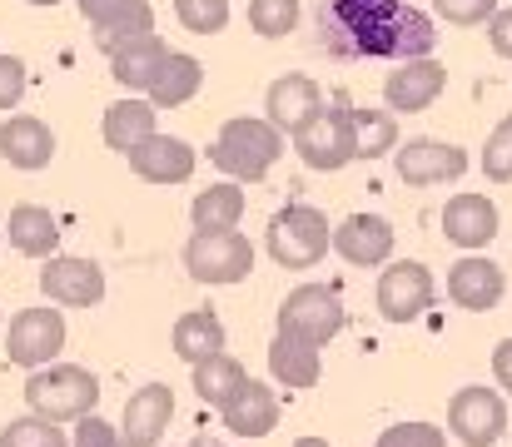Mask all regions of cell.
Returning <instances> with one entry per match:
<instances>
[{
  "mask_svg": "<svg viewBox=\"0 0 512 447\" xmlns=\"http://www.w3.org/2000/svg\"><path fill=\"white\" fill-rule=\"evenodd\" d=\"M403 0H324V40L339 55L398 60Z\"/></svg>",
  "mask_w": 512,
  "mask_h": 447,
  "instance_id": "6da1fadb",
  "label": "cell"
},
{
  "mask_svg": "<svg viewBox=\"0 0 512 447\" xmlns=\"http://www.w3.org/2000/svg\"><path fill=\"white\" fill-rule=\"evenodd\" d=\"M25 403H30V413H40V418L75 423V418L95 413V403H100V378H95L90 368H75V363H45V368H30V378H25Z\"/></svg>",
  "mask_w": 512,
  "mask_h": 447,
  "instance_id": "7a4b0ae2",
  "label": "cell"
},
{
  "mask_svg": "<svg viewBox=\"0 0 512 447\" xmlns=\"http://www.w3.org/2000/svg\"><path fill=\"white\" fill-rule=\"evenodd\" d=\"M279 154H284V130H274L269 120H254V115L229 120V125L219 130L214 149H209V159H214L229 179H239V184L264 179V174L279 164Z\"/></svg>",
  "mask_w": 512,
  "mask_h": 447,
  "instance_id": "3957f363",
  "label": "cell"
},
{
  "mask_svg": "<svg viewBox=\"0 0 512 447\" xmlns=\"http://www.w3.org/2000/svg\"><path fill=\"white\" fill-rule=\"evenodd\" d=\"M264 244H269V259L279 269H319L324 254L334 249V229L314 204H289L269 219Z\"/></svg>",
  "mask_w": 512,
  "mask_h": 447,
  "instance_id": "277c9868",
  "label": "cell"
},
{
  "mask_svg": "<svg viewBox=\"0 0 512 447\" xmlns=\"http://www.w3.org/2000/svg\"><path fill=\"white\" fill-rule=\"evenodd\" d=\"M184 269L194 284H209V289L244 284L254 269V244L239 229H194L184 244Z\"/></svg>",
  "mask_w": 512,
  "mask_h": 447,
  "instance_id": "5b68a950",
  "label": "cell"
},
{
  "mask_svg": "<svg viewBox=\"0 0 512 447\" xmlns=\"http://www.w3.org/2000/svg\"><path fill=\"white\" fill-rule=\"evenodd\" d=\"M343 323H348V308H343L339 289H329V284H299L279 303V328L299 333V338H309L319 348H329L339 338Z\"/></svg>",
  "mask_w": 512,
  "mask_h": 447,
  "instance_id": "8992f818",
  "label": "cell"
},
{
  "mask_svg": "<svg viewBox=\"0 0 512 447\" xmlns=\"http://www.w3.org/2000/svg\"><path fill=\"white\" fill-rule=\"evenodd\" d=\"M448 433L463 447H493L508 433V403L498 388H483V383H468L453 393L448 403Z\"/></svg>",
  "mask_w": 512,
  "mask_h": 447,
  "instance_id": "52a82bcc",
  "label": "cell"
},
{
  "mask_svg": "<svg viewBox=\"0 0 512 447\" xmlns=\"http://www.w3.org/2000/svg\"><path fill=\"white\" fill-rule=\"evenodd\" d=\"M294 154L319 169V174H339L343 164H353V120H348V105H324L299 135H294Z\"/></svg>",
  "mask_w": 512,
  "mask_h": 447,
  "instance_id": "ba28073f",
  "label": "cell"
},
{
  "mask_svg": "<svg viewBox=\"0 0 512 447\" xmlns=\"http://www.w3.org/2000/svg\"><path fill=\"white\" fill-rule=\"evenodd\" d=\"M433 294H438L433 274L418 259H398V264H388L378 274V294L373 298H378V313L388 323H413V318H423L433 308Z\"/></svg>",
  "mask_w": 512,
  "mask_h": 447,
  "instance_id": "9c48e42d",
  "label": "cell"
},
{
  "mask_svg": "<svg viewBox=\"0 0 512 447\" xmlns=\"http://www.w3.org/2000/svg\"><path fill=\"white\" fill-rule=\"evenodd\" d=\"M60 348H65V318H60V308L45 303V308H25V313L10 318V333H5L10 363L45 368V363H55Z\"/></svg>",
  "mask_w": 512,
  "mask_h": 447,
  "instance_id": "30bf717a",
  "label": "cell"
},
{
  "mask_svg": "<svg viewBox=\"0 0 512 447\" xmlns=\"http://www.w3.org/2000/svg\"><path fill=\"white\" fill-rule=\"evenodd\" d=\"M393 169H398L403 184H413V189H433V184H453V179H463L468 154H463L458 145H448V140L418 135V140H408V145L393 149Z\"/></svg>",
  "mask_w": 512,
  "mask_h": 447,
  "instance_id": "8fae6325",
  "label": "cell"
},
{
  "mask_svg": "<svg viewBox=\"0 0 512 447\" xmlns=\"http://www.w3.org/2000/svg\"><path fill=\"white\" fill-rule=\"evenodd\" d=\"M443 90H448L443 60L418 55V60H398V70H388V80H383V105H388L393 115H418V110H428Z\"/></svg>",
  "mask_w": 512,
  "mask_h": 447,
  "instance_id": "7c38bea8",
  "label": "cell"
},
{
  "mask_svg": "<svg viewBox=\"0 0 512 447\" xmlns=\"http://www.w3.org/2000/svg\"><path fill=\"white\" fill-rule=\"evenodd\" d=\"M40 294L60 308H95L105 298V269L90 259H70V254H50L40 269Z\"/></svg>",
  "mask_w": 512,
  "mask_h": 447,
  "instance_id": "4fadbf2b",
  "label": "cell"
},
{
  "mask_svg": "<svg viewBox=\"0 0 512 447\" xmlns=\"http://www.w3.org/2000/svg\"><path fill=\"white\" fill-rule=\"evenodd\" d=\"M324 110V90L309 80V75H279L269 90H264V120L274 130H284L289 140Z\"/></svg>",
  "mask_w": 512,
  "mask_h": 447,
  "instance_id": "5bb4252c",
  "label": "cell"
},
{
  "mask_svg": "<svg viewBox=\"0 0 512 447\" xmlns=\"http://www.w3.org/2000/svg\"><path fill=\"white\" fill-rule=\"evenodd\" d=\"M174 418V393L170 383H145L140 393L125 398V418H120V443L125 447H160L165 428Z\"/></svg>",
  "mask_w": 512,
  "mask_h": 447,
  "instance_id": "9a60e30c",
  "label": "cell"
},
{
  "mask_svg": "<svg viewBox=\"0 0 512 447\" xmlns=\"http://www.w3.org/2000/svg\"><path fill=\"white\" fill-rule=\"evenodd\" d=\"M443 234H448V244H458L468 254L488 249L498 239V204L488 194H473V189L468 194H453L443 204Z\"/></svg>",
  "mask_w": 512,
  "mask_h": 447,
  "instance_id": "2e32d148",
  "label": "cell"
},
{
  "mask_svg": "<svg viewBox=\"0 0 512 447\" xmlns=\"http://www.w3.org/2000/svg\"><path fill=\"white\" fill-rule=\"evenodd\" d=\"M393 224L383 214H348L339 229H334V249L339 259H348L353 269H378L393 259Z\"/></svg>",
  "mask_w": 512,
  "mask_h": 447,
  "instance_id": "e0dca14e",
  "label": "cell"
},
{
  "mask_svg": "<svg viewBox=\"0 0 512 447\" xmlns=\"http://www.w3.org/2000/svg\"><path fill=\"white\" fill-rule=\"evenodd\" d=\"M503 294H508V274H503L493 259H483V254H468V259H458V264L448 269V298H453L458 308H468V313L498 308Z\"/></svg>",
  "mask_w": 512,
  "mask_h": 447,
  "instance_id": "ac0fdd59",
  "label": "cell"
},
{
  "mask_svg": "<svg viewBox=\"0 0 512 447\" xmlns=\"http://www.w3.org/2000/svg\"><path fill=\"white\" fill-rule=\"evenodd\" d=\"M130 169L140 174V179H150V184H184L189 174H194V164H199V154L189 149V140H179V135H150L145 145H135L130 154Z\"/></svg>",
  "mask_w": 512,
  "mask_h": 447,
  "instance_id": "d6986e66",
  "label": "cell"
},
{
  "mask_svg": "<svg viewBox=\"0 0 512 447\" xmlns=\"http://www.w3.org/2000/svg\"><path fill=\"white\" fill-rule=\"evenodd\" d=\"M0 159H5L10 169H25V174L45 169V164L55 159L50 125L35 120V115H5V125H0Z\"/></svg>",
  "mask_w": 512,
  "mask_h": 447,
  "instance_id": "ffe728a7",
  "label": "cell"
},
{
  "mask_svg": "<svg viewBox=\"0 0 512 447\" xmlns=\"http://www.w3.org/2000/svg\"><path fill=\"white\" fill-rule=\"evenodd\" d=\"M165 60H170V45L150 30V35H140V40H130V45H120V50L110 55V75H115L130 95H150L155 80H160V70H165Z\"/></svg>",
  "mask_w": 512,
  "mask_h": 447,
  "instance_id": "44dd1931",
  "label": "cell"
},
{
  "mask_svg": "<svg viewBox=\"0 0 512 447\" xmlns=\"http://www.w3.org/2000/svg\"><path fill=\"white\" fill-rule=\"evenodd\" d=\"M269 373H274V383L279 388H289V393H304V388H314L319 383V373H324V363H319V343H309V338H299V333H274V343H269Z\"/></svg>",
  "mask_w": 512,
  "mask_h": 447,
  "instance_id": "7402d4cb",
  "label": "cell"
},
{
  "mask_svg": "<svg viewBox=\"0 0 512 447\" xmlns=\"http://www.w3.org/2000/svg\"><path fill=\"white\" fill-rule=\"evenodd\" d=\"M219 418H224V428L234 433V438H269L274 428H279V398H274V388H264V383H244L224 408H219Z\"/></svg>",
  "mask_w": 512,
  "mask_h": 447,
  "instance_id": "603a6c76",
  "label": "cell"
},
{
  "mask_svg": "<svg viewBox=\"0 0 512 447\" xmlns=\"http://www.w3.org/2000/svg\"><path fill=\"white\" fill-rule=\"evenodd\" d=\"M155 100L150 95H125V100H115L110 110H105V145L120 149V154H130L135 145H145L150 135H155Z\"/></svg>",
  "mask_w": 512,
  "mask_h": 447,
  "instance_id": "cb8c5ba5",
  "label": "cell"
},
{
  "mask_svg": "<svg viewBox=\"0 0 512 447\" xmlns=\"http://www.w3.org/2000/svg\"><path fill=\"white\" fill-rule=\"evenodd\" d=\"M5 234H10V249L25 254V259H50L55 244H60V224H55V214L40 209V204H15Z\"/></svg>",
  "mask_w": 512,
  "mask_h": 447,
  "instance_id": "d4e9b609",
  "label": "cell"
},
{
  "mask_svg": "<svg viewBox=\"0 0 512 447\" xmlns=\"http://www.w3.org/2000/svg\"><path fill=\"white\" fill-rule=\"evenodd\" d=\"M170 343H174V353L194 368V363H204V358L224 353V323H219V313H214V308H189V313H179Z\"/></svg>",
  "mask_w": 512,
  "mask_h": 447,
  "instance_id": "484cf974",
  "label": "cell"
},
{
  "mask_svg": "<svg viewBox=\"0 0 512 447\" xmlns=\"http://www.w3.org/2000/svg\"><path fill=\"white\" fill-rule=\"evenodd\" d=\"M199 90H204V65H199L194 55H184V50H170V60H165V70H160L150 100H155V110H179V105H189Z\"/></svg>",
  "mask_w": 512,
  "mask_h": 447,
  "instance_id": "4316f807",
  "label": "cell"
},
{
  "mask_svg": "<svg viewBox=\"0 0 512 447\" xmlns=\"http://www.w3.org/2000/svg\"><path fill=\"white\" fill-rule=\"evenodd\" d=\"M189 219H194V229H239V219H244V189H239V179H224V184L199 189L194 204H189Z\"/></svg>",
  "mask_w": 512,
  "mask_h": 447,
  "instance_id": "83f0119b",
  "label": "cell"
},
{
  "mask_svg": "<svg viewBox=\"0 0 512 447\" xmlns=\"http://www.w3.org/2000/svg\"><path fill=\"white\" fill-rule=\"evenodd\" d=\"M348 120H353V154L358 159H383L403 145L398 140V115L393 110H363V105H348Z\"/></svg>",
  "mask_w": 512,
  "mask_h": 447,
  "instance_id": "f1b7e54d",
  "label": "cell"
},
{
  "mask_svg": "<svg viewBox=\"0 0 512 447\" xmlns=\"http://www.w3.org/2000/svg\"><path fill=\"white\" fill-rule=\"evenodd\" d=\"M244 383H249V373H244V363L229 358V353H214V358L194 363V393H199V403H209V408H224Z\"/></svg>",
  "mask_w": 512,
  "mask_h": 447,
  "instance_id": "f546056e",
  "label": "cell"
},
{
  "mask_svg": "<svg viewBox=\"0 0 512 447\" xmlns=\"http://www.w3.org/2000/svg\"><path fill=\"white\" fill-rule=\"evenodd\" d=\"M150 30H155L150 0H125L120 10H110L105 20H95V45H100L105 55H115L120 45H130V40H140V35H150Z\"/></svg>",
  "mask_w": 512,
  "mask_h": 447,
  "instance_id": "4dcf8cb0",
  "label": "cell"
},
{
  "mask_svg": "<svg viewBox=\"0 0 512 447\" xmlns=\"http://www.w3.org/2000/svg\"><path fill=\"white\" fill-rule=\"evenodd\" d=\"M0 447H70V438H65V428L55 418L25 413V418H10L0 428Z\"/></svg>",
  "mask_w": 512,
  "mask_h": 447,
  "instance_id": "1f68e13d",
  "label": "cell"
},
{
  "mask_svg": "<svg viewBox=\"0 0 512 447\" xmlns=\"http://www.w3.org/2000/svg\"><path fill=\"white\" fill-rule=\"evenodd\" d=\"M249 25L264 40H284L299 25V0H249Z\"/></svg>",
  "mask_w": 512,
  "mask_h": 447,
  "instance_id": "d6a6232c",
  "label": "cell"
},
{
  "mask_svg": "<svg viewBox=\"0 0 512 447\" xmlns=\"http://www.w3.org/2000/svg\"><path fill=\"white\" fill-rule=\"evenodd\" d=\"M438 45V30L423 10L403 5V20H398V60H418V55H433Z\"/></svg>",
  "mask_w": 512,
  "mask_h": 447,
  "instance_id": "836d02e7",
  "label": "cell"
},
{
  "mask_svg": "<svg viewBox=\"0 0 512 447\" xmlns=\"http://www.w3.org/2000/svg\"><path fill=\"white\" fill-rule=\"evenodd\" d=\"M174 15L194 35H219L229 25V0H174Z\"/></svg>",
  "mask_w": 512,
  "mask_h": 447,
  "instance_id": "e575fe53",
  "label": "cell"
},
{
  "mask_svg": "<svg viewBox=\"0 0 512 447\" xmlns=\"http://www.w3.org/2000/svg\"><path fill=\"white\" fill-rule=\"evenodd\" d=\"M483 174L493 184H512V115H503L483 145Z\"/></svg>",
  "mask_w": 512,
  "mask_h": 447,
  "instance_id": "d590c367",
  "label": "cell"
},
{
  "mask_svg": "<svg viewBox=\"0 0 512 447\" xmlns=\"http://www.w3.org/2000/svg\"><path fill=\"white\" fill-rule=\"evenodd\" d=\"M373 447H448V433L433 428V423H393L378 433Z\"/></svg>",
  "mask_w": 512,
  "mask_h": 447,
  "instance_id": "8d00e7d4",
  "label": "cell"
},
{
  "mask_svg": "<svg viewBox=\"0 0 512 447\" xmlns=\"http://www.w3.org/2000/svg\"><path fill=\"white\" fill-rule=\"evenodd\" d=\"M498 0H433V15L448 25H488Z\"/></svg>",
  "mask_w": 512,
  "mask_h": 447,
  "instance_id": "74e56055",
  "label": "cell"
},
{
  "mask_svg": "<svg viewBox=\"0 0 512 447\" xmlns=\"http://www.w3.org/2000/svg\"><path fill=\"white\" fill-rule=\"evenodd\" d=\"M70 447H125V443H120V428L115 423H105L100 413H85V418H75Z\"/></svg>",
  "mask_w": 512,
  "mask_h": 447,
  "instance_id": "f35d334b",
  "label": "cell"
},
{
  "mask_svg": "<svg viewBox=\"0 0 512 447\" xmlns=\"http://www.w3.org/2000/svg\"><path fill=\"white\" fill-rule=\"evenodd\" d=\"M25 95V60L20 55H0V110H15Z\"/></svg>",
  "mask_w": 512,
  "mask_h": 447,
  "instance_id": "ab89813d",
  "label": "cell"
},
{
  "mask_svg": "<svg viewBox=\"0 0 512 447\" xmlns=\"http://www.w3.org/2000/svg\"><path fill=\"white\" fill-rule=\"evenodd\" d=\"M488 40H493V50L503 55V60H512V5L503 10H493V20H488Z\"/></svg>",
  "mask_w": 512,
  "mask_h": 447,
  "instance_id": "60d3db41",
  "label": "cell"
},
{
  "mask_svg": "<svg viewBox=\"0 0 512 447\" xmlns=\"http://www.w3.org/2000/svg\"><path fill=\"white\" fill-rule=\"evenodd\" d=\"M493 378H498L503 393H512V338H503V343L493 348Z\"/></svg>",
  "mask_w": 512,
  "mask_h": 447,
  "instance_id": "b9f144b4",
  "label": "cell"
},
{
  "mask_svg": "<svg viewBox=\"0 0 512 447\" xmlns=\"http://www.w3.org/2000/svg\"><path fill=\"white\" fill-rule=\"evenodd\" d=\"M75 5H80V15H85V20L95 25V20H105L110 10H120L125 0H75Z\"/></svg>",
  "mask_w": 512,
  "mask_h": 447,
  "instance_id": "7bdbcfd3",
  "label": "cell"
},
{
  "mask_svg": "<svg viewBox=\"0 0 512 447\" xmlns=\"http://www.w3.org/2000/svg\"><path fill=\"white\" fill-rule=\"evenodd\" d=\"M294 447H329V443H324V438H299Z\"/></svg>",
  "mask_w": 512,
  "mask_h": 447,
  "instance_id": "ee69618b",
  "label": "cell"
},
{
  "mask_svg": "<svg viewBox=\"0 0 512 447\" xmlns=\"http://www.w3.org/2000/svg\"><path fill=\"white\" fill-rule=\"evenodd\" d=\"M30 5H60V0H30Z\"/></svg>",
  "mask_w": 512,
  "mask_h": 447,
  "instance_id": "f6af8a7d",
  "label": "cell"
},
{
  "mask_svg": "<svg viewBox=\"0 0 512 447\" xmlns=\"http://www.w3.org/2000/svg\"><path fill=\"white\" fill-rule=\"evenodd\" d=\"M184 447H219V443H184Z\"/></svg>",
  "mask_w": 512,
  "mask_h": 447,
  "instance_id": "bcb514c9",
  "label": "cell"
},
{
  "mask_svg": "<svg viewBox=\"0 0 512 447\" xmlns=\"http://www.w3.org/2000/svg\"><path fill=\"white\" fill-rule=\"evenodd\" d=\"M0 244H5V229H0Z\"/></svg>",
  "mask_w": 512,
  "mask_h": 447,
  "instance_id": "7dc6e473",
  "label": "cell"
}]
</instances>
